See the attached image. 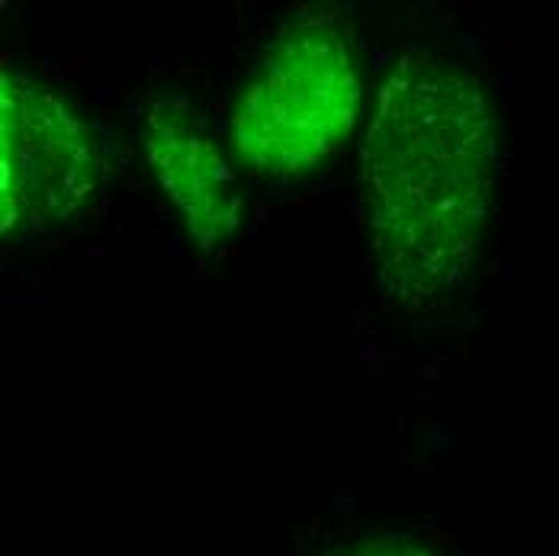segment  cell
<instances>
[{"label":"cell","instance_id":"obj_1","mask_svg":"<svg viewBox=\"0 0 559 556\" xmlns=\"http://www.w3.org/2000/svg\"><path fill=\"white\" fill-rule=\"evenodd\" d=\"M496 184V119L483 84L450 56L392 64L360 142V223L383 293L412 312L469 277Z\"/></svg>","mask_w":559,"mask_h":556},{"label":"cell","instance_id":"obj_2","mask_svg":"<svg viewBox=\"0 0 559 556\" xmlns=\"http://www.w3.org/2000/svg\"><path fill=\"white\" fill-rule=\"evenodd\" d=\"M364 100L354 43L335 16H299L258 58L231 119L241 165L296 177L329 162L357 126Z\"/></svg>","mask_w":559,"mask_h":556},{"label":"cell","instance_id":"obj_3","mask_svg":"<svg viewBox=\"0 0 559 556\" xmlns=\"http://www.w3.org/2000/svg\"><path fill=\"white\" fill-rule=\"evenodd\" d=\"M91 126L46 84L3 68L0 78V232L39 235L74 216L97 190Z\"/></svg>","mask_w":559,"mask_h":556},{"label":"cell","instance_id":"obj_4","mask_svg":"<svg viewBox=\"0 0 559 556\" xmlns=\"http://www.w3.org/2000/svg\"><path fill=\"white\" fill-rule=\"evenodd\" d=\"M145 158L162 190L203 251H213L241 225L245 200L219 145L183 100H155L142 116Z\"/></svg>","mask_w":559,"mask_h":556},{"label":"cell","instance_id":"obj_5","mask_svg":"<svg viewBox=\"0 0 559 556\" xmlns=\"http://www.w3.org/2000/svg\"><path fill=\"white\" fill-rule=\"evenodd\" d=\"M347 556H431L425 547L412 544V541H402V537H390V534H380V537H370L364 544H357Z\"/></svg>","mask_w":559,"mask_h":556}]
</instances>
